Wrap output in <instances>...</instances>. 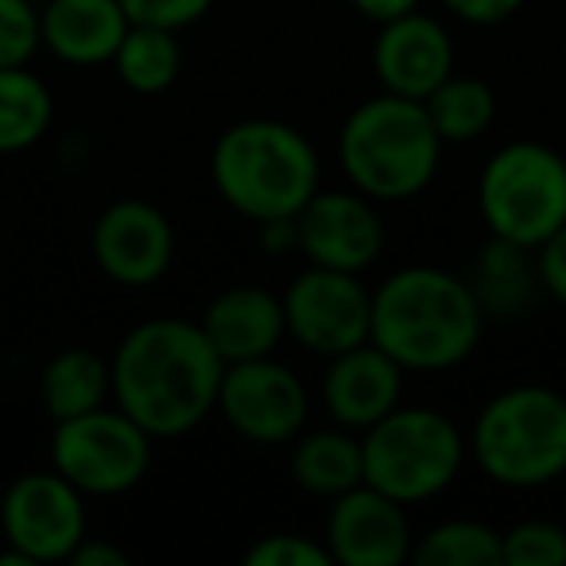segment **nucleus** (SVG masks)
I'll return each instance as SVG.
<instances>
[{
    "label": "nucleus",
    "instance_id": "f257e3e1",
    "mask_svg": "<svg viewBox=\"0 0 566 566\" xmlns=\"http://www.w3.org/2000/svg\"><path fill=\"white\" fill-rule=\"evenodd\" d=\"M113 403L151 439H179L218 411L226 361L190 318H144L109 357Z\"/></svg>",
    "mask_w": 566,
    "mask_h": 566
},
{
    "label": "nucleus",
    "instance_id": "f03ea898",
    "mask_svg": "<svg viewBox=\"0 0 566 566\" xmlns=\"http://www.w3.org/2000/svg\"><path fill=\"white\" fill-rule=\"evenodd\" d=\"M485 311L470 280L434 264H408L373 287L369 342L403 373H447L470 361Z\"/></svg>",
    "mask_w": 566,
    "mask_h": 566
},
{
    "label": "nucleus",
    "instance_id": "7ed1b4c3",
    "mask_svg": "<svg viewBox=\"0 0 566 566\" xmlns=\"http://www.w3.org/2000/svg\"><path fill=\"white\" fill-rule=\"evenodd\" d=\"M210 182L229 210L264 226L295 218L315 198L323 187V159L287 120L249 117L213 140Z\"/></svg>",
    "mask_w": 566,
    "mask_h": 566
},
{
    "label": "nucleus",
    "instance_id": "20e7f679",
    "mask_svg": "<svg viewBox=\"0 0 566 566\" xmlns=\"http://www.w3.org/2000/svg\"><path fill=\"white\" fill-rule=\"evenodd\" d=\"M442 148L447 144L434 133L423 102L385 90L357 105L338 133L346 182L380 206L423 195L442 167Z\"/></svg>",
    "mask_w": 566,
    "mask_h": 566
},
{
    "label": "nucleus",
    "instance_id": "39448f33",
    "mask_svg": "<svg viewBox=\"0 0 566 566\" xmlns=\"http://www.w3.org/2000/svg\"><path fill=\"white\" fill-rule=\"evenodd\" d=\"M470 458L501 489H543L566 478V396L547 385H512L478 411Z\"/></svg>",
    "mask_w": 566,
    "mask_h": 566
},
{
    "label": "nucleus",
    "instance_id": "423d86ee",
    "mask_svg": "<svg viewBox=\"0 0 566 566\" xmlns=\"http://www.w3.org/2000/svg\"><path fill=\"white\" fill-rule=\"evenodd\" d=\"M365 485L380 489L400 504H427L442 496L470 458L462 427L439 408L400 403L361 431Z\"/></svg>",
    "mask_w": 566,
    "mask_h": 566
},
{
    "label": "nucleus",
    "instance_id": "0eeeda50",
    "mask_svg": "<svg viewBox=\"0 0 566 566\" xmlns=\"http://www.w3.org/2000/svg\"><path fill=\"white\" fill-rule=\"evenodd\" d=\"M478 210L489 237L539 249L566 221V156L539 140H512L478 175Z\"/></svg>",
    "mask_w": 566,
    "mask_h": 566
},
{
    "label": "nucleus",
    "instance_id": "6e6552de",
    "mask_svg": "<svg viewBox=\"0 0 566 566\" xmlns=\"http://www.w3.org/2000/svg\"><path fill=\"white\" fill-rule=\"evenodd\" d=\"M151 454H156V439L117 403L59 419L51 434V470H59L86 496L133 493L148 478Z\"/></svg>",
    "mask_w": 566,
    "mask_h": 566
},
{
    "label": "nucleus",
    "instance_id": "1a4fd4ad",
    "mask_svg": "<svg viewBox=\"0 0 566 566\" xmlns=\"http://www.w3.org/2000/svg\"><path fill=\"white\" fill-rule=\"evenodd\" d=\"M0 566L66 563L71 551L90 535L86 493L74 489L59 470L20 473L0 496Z\"/></svg>",
    "mask_w": 566,
    "mask_h": 566
},
{
    "label": "nucleus",
    "instance_id": "9d476101",
    "mask_svg": "<svg viewBox=\"0 0 566 566\" xmlns=\"http://www.w3.org/2000/svg\"><path fill=\"white\" fill-rule=\"evenodd\" d=\"M283 323L295 346L331 361L369 342L373 287L357 272L307 264L283 292Z\"/></svg>",
    "mask_w": 566,
    "mask_h": 566
},
{
    "label": "nucleus",
    "instance_id": "9b49d317",
    "mask_svg": "<svg viewBox=\"0 0 566 566\" xmlns=\"http://www.w3.org/2000/svg\"><path fill=\"white\" fill-rule=\"evenodd\" d=\"M218 411L252 447H283L307 431L311 392L292 365L272 357L233 361L221 373Z\"/></svg>",
    "mask_w": 566,
    "mask_h": 566
},
{
    "label": "nucleus",
    "instance_id": "f8f14e48",
    "mask_svg": "<svg viewBox=\"0 0 566 566\" xmlns=\"http://www.w3.org/2000/svg\"><path fill=\"white\" fill-rule=\"evenodd\" d=\"M90 256L120 287H151L175 264V226L144 198H117L94 218Z\"/></svg>",
    "mask_w": 566,
    "mask_h": 566
},
{
    "label": "nucleus",
    "instance_id": "ddd939ff",
    "mask_svg": "<svg viewBox=\"0 0 566 566\" xmlns=\"http://www.w3.org/2000/svg\"><path fill=\"white\" fill-rule=\"evenodd\" d=\"M300 229V256L318 268L357 272L377 264L385 252V218L380 202L365 198L361 190H315L307 206L295 213Z\"/></svg>",
    "mask_w": 566,
    "mask_h": 566
},
{
    "label": "nucleus",
    "instance_id": "4468645a",
    "mask_svg": "<svg viewBox=\"0 0 566 566\" xmlns=\"http://www.w3.org/2000/svg\"><path fill=\"white\" fill-rule=\"evenodd\" d=\"M323 543L342 566H403L416 547V527L408 504L361 481L331 501Z\"/></svg>",
    "mask_w": 566,
    "mask_h": 566
},
{
    "label": "nucleus",
    "instance_id": "2eb2a0df",
    "mask_svg": "<svg viewBox=\"0 0 566 566\" xmlns=\"http://www.w3.org/2000/svg\"><path fill=\"white\" fill-rule=\"evenodd\" d=\"M373 74L385 94L423 102L431 90H439L454 74V40L439 20L416 9L377 28Z\"/></svg>",
    "mask_w": 566,
    "mask_h": 566
},
{
    "label": "nucleus",
    "instance_id": "dca6fc26",
    "mask_svg": "<svg viewBox=\"0 0 566 566\" xmlns=\"http://www.w3.org/2000/svg\"><path fill=\"white\" fill-rule=\"evenodd\" d=\"M403 403V369L380 346L365 342L331 357L323 373V408L331 423L369 431L377 419Z\"/></svg>",
    "mask_w": 566,
    "mask_h": 566
},
{
    "label": "nucleus",
    "instance_id": "f3484780",
    "mask_svg": "<svg viewBox=\"0 0 566 566\" xmlns=\"http://www.w3.org/2000/svg\"><path fill=\"white\" fill-rule=\"evenodd\" d=\"M202 334L226 365L272 357L287 338L283 323V295L268 292L260 283H233L218 292L202 311Z\"/></svg>",
    "mask_w": 566,
    "mask_h": 566
},
{
    "label": "nucleus",
    "instance_id": "a211bd4d",
    "mask_svg": "<svg viewBox=\"0 0 566 566\" xmlns=\"http://www.w3.org/2000/svg\"><path fill=\"white\" fill-rule=\"evenodd\" d=\"M128 24L120 0H48L40 9L43 51L66 66L113 63Z\"/></svg>",
    "mask_w": 566,
    "mask_h": 566
},
{
    "label": "nucleus",
    "instance_id": "6ab92c4d",
    "mask_svg": "<svg viewBox=\"0 0 566 566\" xmlns=\"http://www.w3.org/2000/svg\"><path fill=\"white\" fill-rule=\"evenodd\" d=\"M292 478L303 493L323 501L357 489L365 481L361 434L338 423L323 431H303L292 447Z\"/></svg>",
    "mask_w": 566,
    "mask_h": 566
},
{
    "label": "nucleus",
    "instance_id": "aec40b11",
    "mask_svg": "<svg viewBox=\"0 0 566 566\" xmlns=\"http://www.w3.org/2000/svg\"><path fill=\"white\" fill-rule=\"evenodd\" d=\"M40 400L48 408V416L55 419H74L86 416L94 408L113 403V369L109 357L94 354L86 346L59 349L40 377Z\"/></svg>",
    "mask_w": 566,
    "mask_h": 566
},
{
    "label": "nucleus",
    "instance_id": "412c9836",
    "mask_svg": "<svg viewBox=\"0 0 566 566\" xmlns=\"http://www.w3.org/2000/svg\"><path fill=\"white\" fill-rule=\"evenodd\" d=\"M470 287L485 315H520L539 292L535 252L489 237V244L478 256V268L470 275Z\"/></svg>",
    "mask_w": 566,
    "mask_h": 566
},
{
    "label": "nucleus",
    "instance_id": "4be33fe9",
    "mask_svg": "<svg viewBox=\"0 0 566 566\" xmlns=\"http://www.w3.org/2000/svg\"><path fill=\"white\" fill-rule=\"evenodd\" d=\"M55 97L32 66H0V156L28 151L51 133Z\"/></svg>",
    "mask_w": 566,
    "mask_h": 566
},
{
    "label": "nucleus",
    "instance_id": "5701e85b",
    "mask_svg": "<svg viewBox=\"0 0 566 566\" xmlns=\"http://www.w3.org/2000/svg\"><path fill=\"white\" fill-rule=\"evenodd\" d=\"M109 66L117 71L125 90H133V94H140V97H156L179 82L182 40H179V32H167V28L128 24L125 40H120Z\"/></svg>",
    "mask_w": 566,
    "mask_h": 566
},
{
    "label": "nucleus",
    "instance_id": "b1692460",
    "mask_svg": "<svg viewBox=\"0 0 566 566\" xmlns=\"http://www.w3.org/2000/svg\"><path fill=\"white\" fill-rule=\"evenodd\" d=\"M423 109L431 117L442 144H470L493 128L496 120V94L485 78L473 74H450L439 90L423 97Z\"/></svg>",
    "mask_w": 566,
    "mask_h": 566
},
{
    "label": "nucleus",
    "instance_id": "393cba45",
    "mask_svg": "<svg viewBox=\"0 0 566 566\" xmlns=\"http://www.w3.org/2000/svg\"><path fill=\"white\" fill-rule=\"evenodd\" d=\"M416 566H501V532L485 520L454 516L416 535Z\"/></svg>",
    "mask_w": 566,
    "mask_h": 566
},
{
    "label": "nucleus",
    "instance_id": "a878e982",
    "mask_svg": "<svg viewBox=\"0 0 566 566\" xmlns=\"http://www.w3.org/2000/svg\"><path fill=\"white\" fill-rule=\"evenodd\" d=\"M501 566H566V527L555 520H520L501 532Z\"/></svg>",
    "mask_w": 566,
    "mask_h": 566
},
{
    "label": "nucleus",
    "instance_id": "bb28decb",
    "mask_svg": "<svg viewBox=\"0 0 566 566\" xmlns=\"http://www.w3.org/2000/svg\"><path fill=\"white\" fill-rule=\"evenodd\" d=\"M40 51V9L32 0H0V66H32Z\"/></svg>",
    "mask_w": 566,
    "mask_h": 566
},
{
    "label": "nucleus",
    "instance_id": "cd10ccee",
    "mask_svg": "<svg viewBox=\"0 0 566 566\" xmlns=\"http://www.w3.org/2000/svg\"><path fill=\"white\" fill-rule=\"evenodd\" d=\"M249 566H334L326 543L303 532H272L244 551Z\"/></svg>",
    "mask_w": 566,
    "mask_h": 566
},
{
    "label": "nucleus",
    "instance_id": "c85d7f7f",
    "mask_svg": "<svg viewBox=\"0 0 566 566\" xmlns=\"http://www.w3.org/2000/svg\"><path fill=\"white\" fill-rule=\"evenodd\" d=\"M218 0H120V9L133 24L167 28V32H187L198 20L210 17Z\"/></svg>",
    "mask_w": 566,
    "mask_h": 566
},
{
    "label": "nucleus",
    "instance_id": "c756f323",
    "mask_svg": "<svg viewBox=\"0 0 566 566\" xmlns=\"http://www.w3.org/2000/svg\"><path fill=\"white\" fill-rule=\"evenodd\" d=\"M535 272H539V292L566 311V221L535 249Z\"/></svg>",
    "mask_w": 566,
    "mask_h": 566
},
{
    "label": "nucleus",
    "instance_id": "7c9ffc66",
    "mask_svg": "<svg viewBox=\"0 0 566 566\" xmlns=\"http://www.w3.org/2000/svg\"><path fill=\"white\" fill-rule=\"evenodd\" d=\"M524 4L527 0H442V9H447L450 17L462 20V24H473V28L504 24V20L516 17Z\"/></svg>",
    "mask_w": 566,
    "mask_h": 566
},
{
    "label": "nucleus",
    "instance_id": "2f4dec72",
    "mask_svg": "<svg viewBox=\"0 0 566 566\" xmlns=\"http://www.w3.org/2000/svg\"><path fill=\"white\" fill-rule=\"evenodd\" d=\"M66 563H74V566H128V551L113 547L109 539L86 535V539L71 551V558H66Z\"/></svg>",
    "mask_w": 566,
    "mask_h": 566
},
{
    "label": "nucleus",
    "instance_id": "473e14b6",
    "mask_svg": "<svg viewBox=\"0 0 566 566\" xmlns=\"http://www.w3.org/2000/svg\"><path fill=\"white\" fill-rule=\"evenodd\" d=\"M357 9V17H365L369 24H392V20L408 17V12H416L423 0H349Z\"/></svg>",
    "mask_w": 566,
    "mask_h": 566
}]
</instances>
